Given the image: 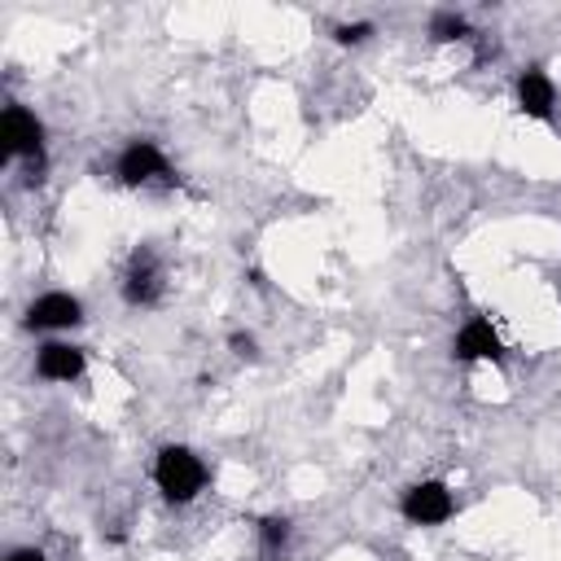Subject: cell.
Instances as JSON below:
<instances>
[{"label": "cell", "mask_w": 561, "mask_h": 561, "mask_svg": "<svg viewBox=\"0 0 561 561\" xmlns=\"http://www.w3.org/2000/svg\"><path fill=\"white\" fill-rule=\"evenodd\" d=\"M153 478H158V491L167 500L184 504V500H193L206 486V465L188 447H162L158 451V465H153Z\"/></svg>", "instance_id": "1"}, {"label": "cell", "mask_w": 561, "mask_h": 561, "mask_svg": "<svg viewBox=\"0 0 561 561\" xmlns=\"http://www.w3.org/2000/svg\"><path fill=\"white\" fill-rule=\"evenodd\" d=\"M0 140H4V158H44V127L31 110L9 105L0 118Z\"/></svg>", "instance_id": "2"}, {"label": "cell", "mask_w": 561, "mask_h": 561, "mask_svg": "<svg viewBox=\"0 0 561 561\" xmlns=\"http://www.w3.org/2000/svg\"><path fill=\"white\" fill-rule=\"evenodd\" d=\"M451 508H456V500H451V491L443 482H416L403 495V517L412 526H438V522L451 517Z\"/></svg>", "instance_id": "3"}, {"label": "cell", "mask_w": 561, "mask_h": 561, "mask_svg": "<svg viewBox=\"0 0 561 561\" xmlns=\"http://www.w3.org/2000/svg\"><path fill=\"white\" fill-rule=\"evenodd\" d=\"M158 294H162V267H158L153 250H136L123 272V298L131 307H149V302H158Z\"/></svg>", "instance_id": "4"}, {"label": "cell", "mask_w": 561, "mask_h": 561, "mask_svg": "<svg viewBox=\"0 0 561 561\" xmlns=\"http://www.w3.org/2000/svg\"><path fill=\"white\" fill-rule=\"evenodd\" d=\"M171 180V167L167 158L158 153L153 140H131L123 153H118V180L123 184H149V180Z\"/></svg>", "instance_id": "5"}, {"label": "cell", "mask_w": 561, "mask_h": 561, "mask_svg": "<svg viewBox=\"0 0 561 561\" xmlns=\"http://www.w3.org/2000/svg\"><path fill=\"white\" fill-rule=\"evenodd\" d=\"M79 320H83V307L70 294H44V298H35L26 307V324L31 329H70Z\"/></svg>", "instance_id": "6"}, {"label": "cell", "mask_w": 561, "mask_h": 561, "mask_svg": "<svg viewBox=\"0 0 561 561\" xmlns=\"http://www.w3.org/2000/svg\"><path fill=\"white\" fill-rule=\"evenodd\" d=\"M35 373L44 381H75L83 373V351L79 346H66V342H48L35 355Z\"/></svg>", "instance_id": "7"}, {"label": "cell", "mask_w": 561, "mask_h": 561, "mask_svg": "<svg viewBox=\"0 0 561 561\" xmlns=\"http://www.w3.org/2000/svg\"><path fill=\"white\" fill-rule=\"evenodd\" d=\"M552 101H557L552 79H548L539 66H530V70L517 79V105H522V114H530V118H548V114H552Z\"/></svg>", "instance_id": "8"}, {"label": "cell", "mask_w": 561, "mask_h": 561, "mask_svg": "<svg viewBox=\"0 0 561 561\" xmlns=\"http://www.w3.org/2000/svg\"><path fill=\"white\" fill-rule=\"evenodd\" d=\"M456 355L460 359H500L504 355V346H500V337H495V329H491V320H469L460 333H456Z\"/></svg>", "instance_id": "9"}, {"label": "cell", "mask_w": 561, "mask_h": 561, "mask_svg": "<svg viewBox=\"0 0 561 561\" xmlns=\"http://www.w3.org/2000/svg\"><path fill=\"white\" fill-rule=\"evenodd\" d=\"M430 35L443 39V44H447V39H465V35H469V22H465L460 13H451V9H443V13L430 18Z\"/></svg>", "instance_id": "10"}, {"label": "cell", "mask_w": 561, "mask_h": 561, "mask_svg": "<svg viewBox=\"0 0 561 561\" xmlns=\"http://www.w3.org/2000/svg\"><path fill=\"white\" fill-rule=\"evenodd\" d=\"M285 539H289V522L285 517H263L259 522V543H263L267 557H276L285 548Z\"/></svg>", "instance_id": "11"}, {"label": "cell", "mask_w": 561, "mask_h": 561, "mask_svg": "<svg viewBox=\"0 0 561 561\" xmlns=\"http://www.w3.org/2000/svg\"><path fill=\"white\" fill-rule=\"evenodd\" d=\"M333 35H337L342 44H359V39H368V35H373V26H368V22H346V26H337Z\"/></svg>", "instance_id": "12"}, {"label": "cell", "mask_w": 561, "mask_h": 561, "mask_svg": "<svg viewBox=\"0 0 561 561\" xmlns=\"http://www.w3.org/2000/svg\"><path fill=\"white\" fill-rule=\"evenodd\" d=\"M228 342H232V351H237V355H254V337H250V333H232Z\"/></svg>", "instance_id": "13"}, {"label": "cell", "mask_w": 561, "mask_h": 561, "mask_svg": "<svg viewBox=\"0 0 561 561\" xmlns=\"http://www.w3.org/2000/svg\"><path fill=\"white\" fill-rule=\"evenodd\" d=\"M9 561H48L39 548H18V552H9Z\"/></svg>", "instance_id": "14"}]
</instances>
